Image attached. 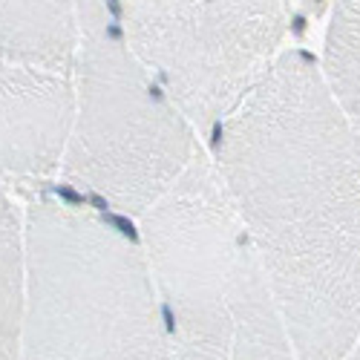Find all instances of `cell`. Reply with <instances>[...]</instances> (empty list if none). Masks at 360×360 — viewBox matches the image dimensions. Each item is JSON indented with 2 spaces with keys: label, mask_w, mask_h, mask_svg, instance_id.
<instances>
[{
  "label": "cell",
  "mask_w": 360,
  "mask_h": 360,
  "mask_svg": "<svg viewBox=\"0 0 360 360\" xmlns=\"http://www.w3.org/2000/svg\"><path fill=\"white\" fill-rule=\"evenodd\" d=\"M214 133L297 357L340 360L360 320V130L320 64L288 49Z\"/></svg>",
  "instance_id": "cell-1"
},
{
  "label": "cell",
  "mask_w": 360,
  "mask_h": 360,
  "mask_svg": "<svg viewBox=\"0 0 360 360\" xmlns=\"http://www.w3.org/2000/svg\"><path fill=\"white\" fill-rule=\"evenodd\" d=\"M170 360H300L265 265L205 153L139 217Z\"/></svg>",
  "instance_id": "cell-2"
},
{
  "label": "cell",
  "mask_w": 360,
  "mask_h": 360,
  "mask_svg": "<svg viewBox=\"0 0 360 360\" xmlns=\"http://www.w3.org/2000/svg\"><path fill=\"white\" fill-rule=\"evenodd\" d=\"M23 360H170L141 239L89 202L32 196Z\"/></svg>",
  "instance_id": "cell-3"
},
{
  "label": "cell",
  "mask_w": 360,
  "mask_h": 360,
  "mask_svg": "<svg viewBox=\"0 0 360 360\" xmlns=\"http://www.w3.org/2000/svg\"><path fill=\"white\" fill-rule=\"evenodd\" d=\"M72 81V124L58 176L84 202L139 219L202 156L196 124L101 0H78Z\"/></svg>",
  "instance_id": "cell-4"
},
{
  "label": "cell",
  "mask_w": 360,
  "mask_h": 360,
  "mask_svg": "<svg viewBox=\"0 0 360 360\" xmlns=\"http://www.w3.org/2000/svg\"><path fill=\"white\" fill-rule=\"evenodd\" d=\"M196 127H219L283 55L285 0H101Z\"/></svg>",
  "instance_id": "cell-5"
},
{
  "label": "cell",
  "mask_w": 360,
  "mask_h": 360,
  "mask_svg": "<svg viewBox=\"0 0 360 360\" xmlns=\"http://www.w3.org/2000/svg\"><path fill=\"white\" fill-rule=\"evenodd\" d=\"M72 104V72L0 58V185L38 188L61 170Z\"/></svg>",
  "instance_id": "cell-6"
},
{
  "label": "cell",
  "mask_w": 360,
  "mask_h": 360,
  "mask_svg": "<svg viewBox=\"0 0 360 360\" xmlns=\"http://www.w3.org/2000/svg\"><path fill=\"white\" fill-rule=\"evenodd\" d=\"M78 0H0V58L46 70H75Z\"/></svg>",
  "instance_id": "cell-7"
},
{
  "label": "cell",
  "mask_w": 360,
  "mask_h": 360,
  "mask_svg": "<svg viewBox=\"0 0 360 360\" xmlns=\"http://www.w3.org/2000/svg\"><path fill=\"white\" fill-rule=\"evenodd\" d=\"M26 228L12 191L0 185V360H23Z\"/></svg>",
  "instance_id": "cell-8"
},
{
  "label": "cell",
  "mask_w": 360,
  "mask_h": 360,
  "mask_svg": "<svg viewBox=\"0 0 360 360\" xmlns=\"http://www.w3.org/2000/svg\"><path fill=\"white\" fill-rule=\"evenodd\" d=\"M320 72L343 112L360 130V0H335Z\"/></svg>",
  "instance_id": "cell-9"
},
{
  "label": "cell",
  "mask_w": 360,
  "mask_h": 360,
  "mask_svg": "<svg viewBox=\"0 0 360 360\" xmlns=\"http://www.w3.org/2000/svg\"><path fill=\"white\" fill-rule=\"evenodd\" d=\"M340 360H360V320H357V328H354V335H352V343H349V349L343 352Z\"/></svg>",
  "instance_id": "cell-10"
}]
</instances>
